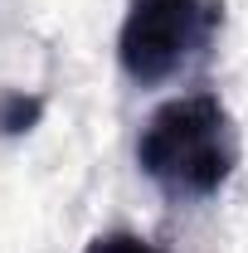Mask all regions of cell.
Instances as JSON below:
<instances>
[{"instance_id": "obj_1", "label": "cell", "mask_w": 248, "mask_h": 253, "mask_svg": "<svg viewBox=\"0 0 248 253\" xmlns=\"http://www.w3.org/2000/svg\"><path fill=\"white\" fill-rule=\"evenodd\" d=\"M136 170L170 205L214 200L239 170V126L214 88L165 97L136 131Z\"/></svg>"}, {"instance_id": "obj_2", "label": "cell", "mask_w": 248, "mask_h": 253, "mask_svg": "<svg viewBox=\"0 0 248 253\" xmlns=\"http://www.w3.org/2000/svg\"><path fill=\"white\" fill-rule=\"evenodd\" d=\"M224 30V0H126L117 68L131 88H161L209 59Z\"/></svg>"}, {"instance_id": "obj_3", "label": "cell", "mask_w": 248, "mask_h": 253, "mask_svg": "<svg viewBox=\"0 0 248 253\" xmlns=\"http://www.w3.org/2000/svg\"><path fill=\"white\" fill-rule=\"evenodd\" d=\"M44 117V97H25V93H5L0 97V131L5 136H20Z\"/></svg>"}, {"instance_id": "obj_4", "label": "cell", "mask_w": 248, "mask_h": 253, "mask_svg": "<svg viewBox=\"0 0 248 253\" xmlns=\"http://www.w3.org/2000/svg\"><path fill=\"white\" fill-rule=\"evenodd\" d=\"M83 253H165V249L151 244V239H141V234H131V229H107V234L88 239Z\"/></svg>"}]
</instances>
